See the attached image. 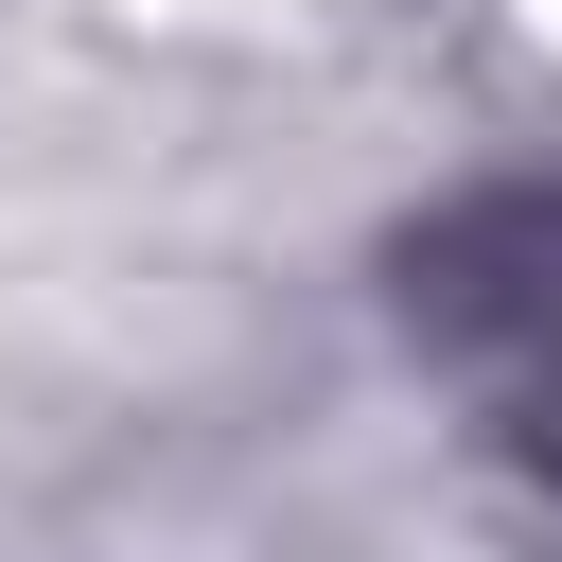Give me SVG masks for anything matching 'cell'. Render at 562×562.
<instances>
[{"mask_svg": "<svg viewBox=\"0 0 562 562\" xmlns=\"http://www.w3.org/2000/svg\"><path fill=\"white\" fill-rule=\"evenodd\" d=\"M492 386H509V422L562 457V228H527V281H509V369H492Z\"/></svg>", "mask_w": 562, "mask_h": 562, "instance_id": "cell-1", "label": "cell"}]
</instances>
